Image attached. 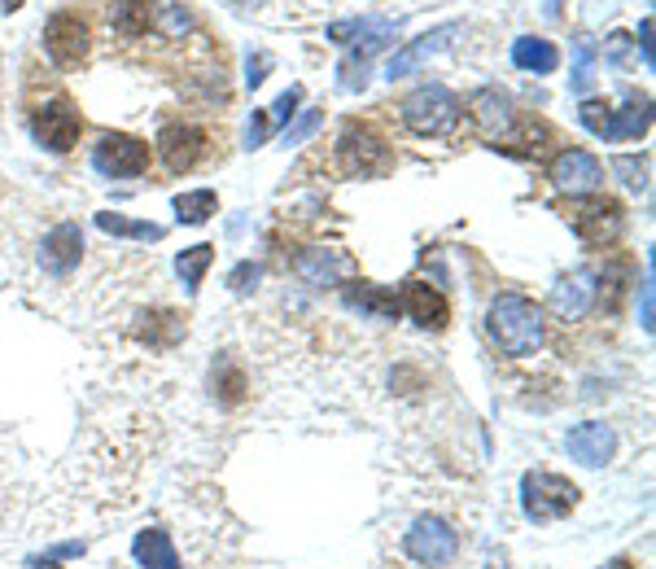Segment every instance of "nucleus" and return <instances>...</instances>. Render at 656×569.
Here are the masks:
<instances>
[{"label":"nucleus","instance_id":"obj_8","mask_svg":"<svg viewBox=\"0 0 656 569\" xmlns=\"http://www.w3.org/2000/svg\"><path fill=\"white\" fill-rule=\"evenodd\" d=\"M31 132H36V141L44 144V149H53V153H67L79 144V132H83V119H79V110H74L71 101H49V106H40L36 110V119H31Z\"/></svg>","mask_w":656,"mask_h":569},{"label":"nucleus","instance_id":"obj_4","mask_svg":"<svg viewBox=\"0 0 656 569\" xmlns=\"http://www.w3.org/2000/svg\"><path fill=\"white\" fill-rule=\"evenodd\" d=\"M521 496H525V517L529 521H561L578 508V487L561 473H525L521 478Z\"/></svg>","mask_w":656,"mask_h":569},{"label":"nucleus","instance_id":"obj_23","mask_svg":"<svg viewBox=\"0 0 656 569\" xmlns=\"http://www.w3.org/2000/svg\"><path fill=\"white\" fill-rule=\"evenodd\" d=\"M97 228L101 232H114V237H137V241H162V228L158 223H141V219H123L114 211L97 214Z\"/></svg>","mask_w":656,"mask_h":569},{"label":"nucleus","instance_id":"obj_19","mask_svg":"<svg viewBox=\"0 0 656 569\" xmlns=\"http://www.w3.org/2000/svg\"><path fill=\"white\" fill-rule=\"evenodd\" d=\"M512 62H516L521 71L552 74L556 67H561V53H556V44H552V40H538V36H521V40L512 44Z\"/></svg>","mask_w":656,"mask_h":569},{"label":"nucleus","instance_id":"obj_16","mask_svg":"<svg viewBox=\"0 0 656 569\" xmlns=\"http://www.w3.org/2000/svg\"><path fill=\"white\" fill-rule=\"evenodd\" d=\"M79 259H83V232H79V223H58V228L44 237L40 263H44L53 277H67Z\"/></svg>","mask_w":656,"mask_h":569},{"label":"nucleus","instance_id":"obj_35","mask_svg":"<svg viewBox=\"0 0 656 569\" xmlns=\"http://www.w3.org/2000/svg\"><path fill=\"white\" fill-rule=\"evenodd\" d=\"M639 49H644V62L653 67V18H644V27H639Z\"/></svg>","mask_w":656,"mask_h":569},{"label":"nucleus","instance_id":"obj_24","mask_svg":"<svg viewBox=\"0 0 656 569\" xmlns=\"http://www.w3.org/2000/svg\"><path fill=\"white\" fill-rule=\"evenodd\" d=\"M211 263H215V246H193V250H184L175 259V272H180V281L189 284V293H198V284H202Z\"/></svg>","mask_w":656,"mask_h":569},{"label":"nucleus","instance_id":"obj_14","mask_svg":"<svg viewBox=\"0 0 656 569\" xmlns=\"http://www.w3.org/2000/svg\"><path fill=\"white\" fill-rule=\"evenodd\" d=\"M591 302H595V281H591V272H569V277H561V281L552 284V298H547V307H552L565 325L583 320L586 311H591Z\"/></svg>","mask_w":656,"mask_h":569},{"label":"nucleus","instance_id":"obj_27","mask_svg":"<svg viewBox=\"0 0 656 569\" xmlns=\"http://www.w3.org/2000/svg\"><path fill=\"white\" fill-rule=\"evenodd\" d=\"M153 22H162V31H166L171 40H184V31H193V13H189L184 4H162V9H153Z\"/></svg>","mask_w":656,"mask_h":569},{"label":"nucleus","instance_id":"obj_7","mask_svg":"<svg viewBox=\"0 0 656 569\" xmlns=\"http://www.w3.org/2000/svg\"><path fill=\"white\" fill-rule=\"evenodd\" d=\"M403 552L416 561V566H430V569H442L455 561V552H460V539H455V530L442 521V517H421L412 530H407V539H403Z\"/></svg>","mask_w":656,"mask_h":569},{"label":"nucleus","instance_id":"obj_3","mask_svg":"<svg viewBox=\"0 0 656 569\" xmlns=\"http://www.w3.org/2000/svg\"><path fill=\"white\" fill-rule=\"evenodd\" d=\"M578 119H583L595 137H604V141H630V137H644V132H648V123H653L648 101H644V97H635V92L626 97V106H622V110H613V106H604V101H583Z\"/></svg>","mask_w":656,"mask_h":569},{"label":"nucleus","instance_id":"obj_34","mask_svg":"<svg viewBox=\"0 0 656 569\" xmlns=\"http://www.w3.org/2000/svg\"><path fill=\"white\" fill-rule=\"evenodd\" d=\"M250 281H259V268H254V263H241V268L232 272V289H236V293H250V289H254Z\"/></svg>","mask_w":656,"mask_h":569},{"label":"nucleus","instance_id":"obj_13","mask_svg":"<svg viewBox=\"0 0 656 569\" xmlns=\"http://www.w3.org/2000/svg\"><path fill=\"white\" fill-rule=\"evenodd\" d=\"M565 447H569V456H574L578 465H586V469H599V465H608V460H613L617 438H613V429L604 426V421H586V426L569 429Z\"/></svg>","mask_w":656,"mask_h":569},{"label":"nucleus","instance_id":"obj_22","mask_svg":"<svg viewBox=\"0 0 656 569\" xmlns=\"http://www.w3.org/2000/svg\"><path fill=\"white\" fill-rule=\"evenodd\" d=\"M110 22L119 36H145L153 27V0H114Z\"/></svg>","mask_w":656,"mask_h":569},{"label":"nucleus","instance_id":"obj_11","mask_svg":"<svg viewBox=\"0 0 656 569\" xmlns=\"http://www.w3.org/2000/svg\"><path fill=\"white\" fill-rule=\"evenodd\" d=\"M547 176H552V184L565 189V193H595V189L604 184V167H599V158L586 153V149H565V153H556Z\"/></svg>","mask_w":656,"mask_h":569},{"label":"nucleus","instance_id":"obj_25","mask_svg":"<svg viewBox=\"0 0 656 569\" xmlns=\"http://www.w3.org/2000/svg\"><path fill=\"white\" fill-rule=\"evenodd\" d=\"M215 211H219L215 189H193V193H180V198H175V214H180V223H206Z\"/></svg>","mask_w":656,"mask_h":569},{"label":"nucleus","instance_id":"obj_6","mask_svg":"<svg viewBox=\"0 0 656 569\" xmlns=\"http://www.w3.org/2000/svg\"><path fill=\"white\" fill-rule=\"evenodd\" d=\"M92 167L110 180H132L149 171V144L128 137V132H105L92 149Z\"/></svg>","mask_w":656,"mask_h":569},{"label":"nucleus","instance_id":"obj_1","mask_svg":"<svg viewBox=\"0 0 656 569\" xmlns=\"http://www.w3.org/2000/svg\"><path fill=\"white\" fill-rule=\"evenodd\" d=\"M486 329L495 338V347L512 359L534 356L543 347V311L521 298V293H499L491 302V316H486Z\"/></svg>","mask_w":656,"mask_h":569},{"label":"nucleus","instance_id":"obj_40","mask_svg":"<svg viewBox=\"0 0 656 569\" xmlns=\"http://www.w3.org/2000/svg\"><path fill=\"white\" fill-rule=\"evenodd\" d=\"M613 569H630V566H613Z\"/></svg>","mask_w":656,"mask_h":569},{"label":"nucleus","instance_id":"obj_15","mask_svg":"<svg viewBox=\"0 0 656 569\" xmlns=\"http://www.w3.org/2000/svg\"><path fill=\"white\" fill-rule=\"evenodd\" d=\"M460 31H464L460 22H446V27H437V31H430V36H421L416 44H407V49H398V53L390 58L385 74H390V79H403V74H412L416 67H421V62H425V58L442 53V49H446V44H451Z\"/></svg>","mask_w":656,"mask_h":569},{"label":"nucleus","instance_id":"obj_38","mask_svg":"<svg viewBox=\"0 0 656 569\" xmlns=\"http://www.w3.org/2000/svg\"><path fill=\"white\" fill-rule=\"evenodd\" d=\"M543 9H547V18H561V9H565V0H543Z\"/></svg>","mask_w":656,"mask_h":569},{"label":"nucleus","instance_id":"obj_17","mask_svg":"<svg viewBox=\"0 0 656 569\" xmlns=\"http://www.w3.org/2000/svg\"><path fill=\"white\" fill-rule=\"evenodd\" d=\"M403 311H407L421 329H446V320H451V302L437 293L434 284H425V281H412L403 289Z\"/></svg>","mask_w":656,"mask_h":569},{"label":"nucleus","instance_id":"obj_28","mask_svg":"<svg viewBox=\"0 0 656 569\" xmlns=\"http://www.w3.org/2000/svg\"><path fill=\"white\" fill-rule=\"evenodd\" d=\"M215 395L223 399V403H241L245 399V372L236 368V363H223V377L215 372Z\"/></svg>","mask_w":656,"mask_h":569},{"label":"nucleus","instance_id":"obj_5","mask_svg":"<svg viewBox=\"0 0 656 569\" xmlns=\"http://www.w3.org/2000/svg\"><path fill=\"white\" fill-rule=\"evenodd\" d=\"M337 167L351 180H367L381 176L390 167V144L381 141L367 123H346V132L337 137Z\"/></svg>","mask_w":656,"mask_h":569},{"label":"nucleus","instance_id":"obj_12","mask_svg":"<svg viewBox=\"0 0 656 569\" xmlns=\"http://www.w3.org/2000/svg\"><path fill=\"white\" fill-rule=\"evenodd\" d=\"M158 153H162L166 171H175V176L193 171L202 162V153H206V132L193 128V123H166L158 132Z\"/></svg>","mask_w":656,"mask_h":569},{"label":"nucleus","instance_id":"obj_36","mask_svg":"<svg viewBox=\"0 0 656 569\" xmlns=\"http://www.w3.org/2000/svg\"><path fill=\"white\" fill-rule=\"evenodd\" d=\"M644 329H653V268L644 277Z\"/></svg>","mask_w":656,"mask_h":569},{"label":"nucleus","instance_id":"obj_20","mask_svg":"<svg viewBox=\"0 0 656 569\" xmlns=\"http://www.w3.org/2000/svg\"><path fill=\"white\" fill-rule=\"evenodd\" d=\"M132 552H137V561H141L145 569H175L180 566L175 543H171L166 530H141L137 543H132Z\"/></svg>","mask_w":656,"mask_h":569},{"label":"nucleus","instance_id":"obj_32","mask_svg":"<svg viewBox=\"0 0 656 569\" xmlns=\"http://www.w3.org/2000/svg\"><path fill=\"white\" fill-rule=\"evenodd\" d=\"M320 119H324L320 110H311V114H302V119H297V123H293V128H290V132H285V149H290V144H297V141H306V137H311V132L320 128Z\"/></svg>","mask_w":656,"mask_h":569},{"label":"nucleus","instance_id":"obj_2","mask_svg":"<svg viewBox=\"0 0 656 569\" xmlns=\"http://www.w3.org/2000/svg\"><path fill=\"white\" fill-rule=\"evenodd\" d=\"M403 123L416 132V137H451L455 123H460V101L451 88L430 83V88H416L407 101H403Z\"/></svg>","mask_w":656,"mask_h":569},{"label":"nucleus","instance_id":"obj_31","mask_svg":"<svg viewBox=\"0 0 656 569\" xmlns=\"http://www.w3.org/2000/svg\"><path fill=\"white\" fill-rule=\"evenodd\" d=\"M591 58H595V49L578 40V67H574V92H586L591 88Z\"/></svg>","mask_w":656,"mask_h":569},{"label":"nucleus","instance_id":"obj_33","mask_svg":"<svg viewBox=\"0 0 656 569\" xmlns=\"http://www.w3.org/2000/svg\"><path fill=\"white\" fill-rule=\"evenodd\" d=\"M268 137H272V119H268V114L259 110V114L250 119V149H254V144H263Z\"/></svg>","mask_w":656,"mask_h":569},{"label":"nucleus","instance_id":"obj_18","mask_svg":"<svg viewBox=\"0 0 656 569\" xmlns=\"http://www.w3.org/2000/svg\"><path fill=\"white\" fill-rule=\"evenodd\" d=\"M293 268L306 284H337V277L351 272V259L342 250H306V254H297Z\"/></svg>","mask_w":656,"mask_h":569},{"label":"nucleus","instance_id":"obj_26","mask_svg":"<svg viewBox=\"0 0 656 569\" xmlns=\"http://www.w3.org/2000/svg\"><path fill=\"white\" fill-rule=\"evenodd\" d=\"M346 298H351V307H364V311L381 316V320H394V311H398L394 293H381V289H372V284H360V289H351Z\"/></svg>","mask_w":656,"mask_h":569},{"label":"nucleus","instance_id":"obj_10","mask_svg":"<svg viewBox=\"0 0 656 569\" xmlns=\"http://www.w3.org/2000/svg\"><path fill=\"white\" fill-rule=\"evenodd\" d=\"M569 223L586 246H604L622 232V207L613 198H583L569 207Z\"/></svg>","mask_w":656,"mask_h":569},{"label":"nucleus","instance_id":"obj_21","mask_svg":"<svg viewBox=\"0 0 656 569\" xmlns=\"http://www.w3.org/2000/svg\"><path fill=\"white\" fill-rule=\"evenodd\" d=\"M473 119H477L491 137H499V132H508L512 128V101L504 97V92L486 88V92H477V97H473Z\"/></svg>","mask_w":656,"mask_h":569},{"label":"nucleus","instance_id":"obj_30","mask_svg":"<svg viewBox=\"0 0 656 569\" xmlns=\"http://www.w3.org/2000/svg\"><path fill=\"white\" fill-rule=\"evenodd\" d=\"M613 171H622L630 189H648V167H644V162H635V158H617Z\"/></svg>","mask_w":656,"mask_h":569},{"label":"nucleus","instance_id":"obj_29","mask_svg":"<svg viewBox=\"0 0 656 569\" xmlns=\"http://www.w3.org/2000/svg\"><path fill=\"white\" fill-rule=\"evenodd\" d=\"M297 101H302V88L281 92V101H276V106H272V114H268V119H272V128H276V123H290L293 114H297Z\"/></svg>","mask_w":656,"mask_h":569},{"label":"nucleus","instance_id":"obj_37","mask_svg":"<svg viewBox=\"0 0 656 569\" xmlns=\"http://www.w3.org/2000/svg\"><path fill=\"white\" fill-rule=\"evenodd\" d=\"M268 58H250V74H245V79H250V88H259V83H263V79H268Z\"/></svg>","mask_w":656,"mask_h":569},{"label":"nucleus","instance_id":"obj_39","mask_svg":"<svg viewBox=\"0 0 656 569\" xmlns=\"http://www.w3.org/2000/svg\"><path fill=\"white\" fill-rule=\"evenodd\" d=\"M13 9H22V0H0V13H13Z\"/></svg>","mask_w":656,"mask_h":569},{"label":"nucleus","instance_id":"obj_9","mask_svg":"<svg viewBox=\"0 0 656 569\" xmlns=\"http://www.w3.org/2000/svg\"><path fill=\"white\" fill-rule=\"evenodd\" d=\"M88 44H92V31L79 13H53L49 27H44V49L58 67H79L88 58Z\"/></svg>","mask_w":656,"mask_h":569}]
</instances>
